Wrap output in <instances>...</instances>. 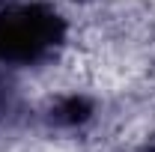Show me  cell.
I'll list each match as a JSON object with an SVG mask.
<instances>
[{"instance_id":"cell-1","label":"cell","mask_w":155,"mask_h":152,"mask_svg":"<svg viewBox=\"0 0 155 152\" xmlns=\"http://www.w3.org/2000/svg\"><path fill=\"white\" fill-rule=\"evenodd\" d=\"M66 36V24L51 6L18 3L0 12V60L30 66L45 60Z\"/></svg>"}]
</instances>
